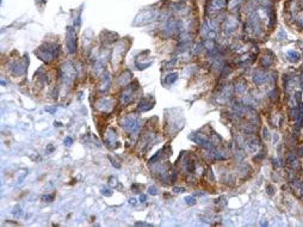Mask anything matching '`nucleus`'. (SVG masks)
Listing matches in <instances>:
<instances>
[{"mask_svg": "<svg viewBox=\"0 0 303 227\" xmlns=\"http://www.w3.org/2000/svg\"><path fill=\"white\" fill-rule=\"evenodd\" d=\"M185 200H186L187 203H191V204H193V203H195V199H193V197H186Z\"/></svg>", "mask_w": 303, "mask_h": 227, "instance_id": "f03ea898", "label": "nucleus"}, {"mask_svg": "<svg viewBox=\"0 0 303 227\" xmlns=\"http://www.w3.org/2000/svg\"><path fill=\"white\" fill-rule=\"evenodd\" d=\"M288 56H289V60L292 61V62H296L300 60V54L297 52H295V50H290V52H288Z\"/></svg>", "mask_w": 303, "mask_h": 227, "instance_id": "f257e3e1", "label": "nucleus"}]
</instances>
